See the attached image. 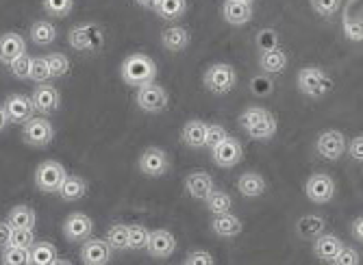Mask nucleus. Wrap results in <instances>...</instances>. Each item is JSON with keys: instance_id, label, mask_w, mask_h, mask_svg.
Here are the masks:
<instances>
[{"instance_id": "f257e3e1", "label": "nucleus", "mask_w": 363, "mask_h": 265, "mask_svg": "<svg viewBox=\"0 0 363 265\" xmlns=\"http://www.w3.org/2000/svg\"><path fill=\"white\" fill-rule=\"evenodd\" d=\"M120 77H122V81L128 87L138 89V87L148 85V83L155 81V77H157V63H155V59H150L144 52H133V55H128L122 61Z\"/></svg>"}, {"instance_id": "f03ea898", "label": "nucleus", "mask_w": 363, "mask_h": 265, "mask_svg": "<svg viewBox=\"0 0 363 265\" xmlns=\"http://www.w3.org/2000/svg\"><path fill=\"white\" fill-rule=\"evenodd\" d=\"M68 44L77 52L94 55L98 50H103V46H105V30L94 22H83V24L70 28Z\"/></svg>"}, {"instance_id": "7ed1b4c3", "label": "nucleus", "mask_w": 363, "mask_h": 265, "mask_svg": "<svg viewBox=\"0 0 363 265\" xmlns=\"http://www.w3.org/2000/svg\"><path fill=\"white\" fill-rule=\"evenodd\" d=\"M296 85H298L301 94H305L307 98H324L335 87L333 79L322 68H318V65H307V68H303L298 72V79H296Z\"/></svg>"}, {"instance_id": "20e7f679", "label": "nucleus", "mask_w": 363, "mask_h": 265, "mask_svg": "<svg viewBox=\"0 0 363 265\" xmlns=\"http://www.w3.org/2000/svg\"><path fill=\"white\" fill-rule=\"evenodd\" d=\"M203 85L213 96H224L238 85V72L228 63H213L203 74Z\"/></svg>"}, {"instance_id": "39448f33", "label": "nucleus", "mask_w": 363, "mask_h": 265, "mask_svg": "<svg viewBox=\"0 0 363 265\" xmlns=\"http://www.w3.org/2000/svg\"><path fill=\"white\" fill-rule=\"evenodd\" d=\"M133 101L146 113H161V111H166L168 105H170V94L163 85L152 81V83L142 85V87L135 89Z\"/></svg>"}, {"instance_id": "423d86ee", "label": "nucleus", "mask_w": 363, "mask_h": 265, "mask_svg": "<svg viewBox=\"0 0 363 265\" xmlns=\"http://www.w3.org/2000/svg\"><path fill=\"white\" fill-rule=\"evenodd\" d=\"M55 140L52 122L46 115L30 118L26 124H22V142L30 148H48Z\"/></svg>"}, {"instance_id": "0eeeda50", "label": "nucleus", "mask_w": 363, "mask_h": 265, "mask_svg": "<svg viewBox=\"0 0 363 265\" xmlns=\"http://www.w3.org/2000/svg\"><path fill=\"white\" fill-rule=\"evenodd\" d=\"M35 105L30 96L22 94H9L3 105V128L5 124H26L30 118H35Z\"/></svg>"}, {"instance_id": "6e6552de", "label": "nucleus", "mask_w": 363, "mask_h": 265, "mask_svg": "<svg viewBox=\"0 0 363 265\" xmlns=\"http://www.w3.org/2000/svg\"><path fill=\"white\" fill-rule=\"evenodd\" d=\"M65 176H68V172H65L63 165L59 161H55V159H48V161H44V163L38 165V170H35V185L44 193H59Z\"/></svg>"}, {"instance_id": "1a4fd4ad", "label": "nucleus", "mask_w": 363, "mask_h": 265, "mask_svg": "<svg viewBox=\"0 0 363 265\" xmlns=\"http://www.w3.org/2000/svg\"><path fill=\"white\" fill-rule=\"evenodd\" d=\"M346 148H348V142L344 137V132L335 130V128H328V130L320 132L318 140H315V150L326 161L342 159L346 154Z\"/></svg>"}, {"instance_id": "9d476101", "label": "nucleus", "mask_w": 363, "mask_h": 265, "mask_svg": "<svg viewBox=\"0 0 363 265\" xmlns=\"http://www.w3.org/2000/svg\"><path fill=\"white\" fill-rule=\"evenodd\" d=\"M138 168L142 174L150 176V179H159L163 174H168L170 170V157L166 150H161L157 146H148L138 161Z\"/></svg>"}, {"instance_id": "9b49d317", "label": "nucleus", "mask_w": 363, "mask_h": 265, "mask_svg": "<svg viewBox=\"0 0 363 265\" xmlns=\"http://www.w3.org/2000/svg\"><path fill=\"white\" fill-rule=\"evenodd\" d=\"M305 196L313 205H326L335 198V181L324 172L311 174L305 181Z\"/></svg>"}, {"instance_id": "f8f14e48", "label": "nucleus", "mask_w": 363, "mask_h": 265, "mask_svg": "<svg viewBox=\"0 0 363 265\" xmlns=\"http://www.w3.org/2000/svg\"><path fill=\"white\" fill-rule=\"evenodd\" d=\"M61 228H63V237L70 244H83L94 233V220L89 215H85L83 211H77L63 220Z\"/></svg>"}, {"instance_id": "ddd939ff", "label": "nucleus", "mask_w": 363, "mask_h": 265, "mask_svg": "<svg viewBox=\"0 0 363 265\" xmlns=\"http://www.w3.org/2000/svg\"><path fill=\"white\" fill-rule=\"evenodd\" d=\"M211 159H213V163L218 165V168H224V170L235 168V165L244 159V148H242L240 140L228 135L222 144L211 148Z\"/></svg>"}, {"instance_id": "4468645a", "label": "nucleus", "mask_w": 363, "mask_h": 265, "mask_svg": "<svg viewBox=\"0 0 363 265\" xmlns=\"http://www.w3.org/2000/svg\"><path fill=\"white\" fill-rule=\"evenodd\" d=\"M30 101H33V105H35V111L40 115H52L61 107V94L57 87L42 83V85H35V89H33Z\"/></svg>"}, {"instance_id": "2eb2a0df", "label": "nucleus", "mask_w": 363, "mask_h": 265, "mask_svg": "<svg viewBox=\"0 0 363 265\" xmlns=\"http://www.w3.org/2000/svg\"><path fill=\"white\" fill-rule=\"evenodd\" d=\"M111 244L105 239H96V237H89L87 242H83L81 250H79V256H81V263L85 265H103L111 259Z\"/></svg>"}, {"instance_id": "dca6fc26", "label": "nucleus", "mask_w": 363, "mask_h": 265, "mask_svg": "<svg viewBox=\"0 0 363 265\" xmlns=\"http://www.w3.org/2000/svg\"><path fill=\"white\" fill-rule=\"evenodd\" d=\"M148 254L152 259H161L166 261L174 254L177 250V239L170 230L166 228H157V230H150V242H148Z\"/></svg>"}, {"instance_id": "f3484780", "label": "nucleus", "mask_w": 363, "mask_h": 265, "mask_svg": "<svg viewBox=\"0 0 363 265\" xmlns=\"http://www.w3.org/2000/svg\"><path fill=\"white\" fill-rule=\"evenodd\" d=\"M183 185H185L187 196L196 198V201H207L209 193L216 189L213 176L209 172H205V170H196V172L187 174L185 181H183Z\"/></svg>"}, {"instance_id": "a211bd4d", "label": "nucleus", "mask_w": 363, "mask_h": 265, "mask_svg": "<svg viewBox=\"0 0 363 265\" xmlns=\"http://www.w3.org/2000/svg\"><path fill=\"white\" fill-rule=\"evenodd\" d=\"M222 20L230 26H244L252 20V5L244 0H224Z\"/></svg>"}, {"instance_id": "6ab92c4d", "label": "nucleus", "mask_w": 363, "mask_h": 265, "mask_svg": "<svg viewBox=\"0 0 363 265\" xmlns=\"http://www.w3.org/2000/svg\"><path fill=\"white\" fill-rule=\"evenodd\" d=\"M346 244L337 237V235H331V233H324L320 235L318 239H313V254L324 261V263H335L337 254L342 252Z\"/></svg>"}, {"instance_id": "aec40b11", "label": "nucleus", "mask_w": 363, "mask_h": 265, "mask_svg": "<svg viewBox=\"0 0 363 265\" xmlns=\"http://www.w3.org/2000/svg\"><path fill=\"white\" fill-rule=\"evenodd\" d=\"M191 42V35H189V30L181 24H170L161 30V44L166 50L170 52H181L189 46Z\"/></svg>"}, {"instance_id": "412c9836", "label": "nucleus", "mask_w": 363, "mask_h": 265, "mask_svg": "<svg viewBox=\"0 0 363 265\" xmlns=\"http://www.w3.org/2000/svg\"><path fill=\"white\" fill-rule=\"evenodd\" d=\"M211 230L218 235V237H224V239H233L238 237L242 230H244V224L238 215L233 213H220L211 220Z\"/></svg>"}, {"instance_id": "4be33fe9", "label": "nucleus", "mask_w": 363, "mask_h": 265, "mask_svg": "<svg viewBox=\"0 0 363 265\" xmlns=\"http://www.w3.org/2000/svg\"><path fill=\"white\" fill-rule=\"evenodd\" d=\"M296 233H298L301 239H318L320 235L326 233V220L322 215L315 213H307L303 215L298 222H296Z\"/></svg>"}, {"instance_id": "5701e85b", "label": "nucleus", "mask_w": 363, "mask_h": 265, "mask_svg": "<svg viewBox=\"0 0 363 265\" xmlns=\"http://www.w3.org/2000/svg\"><path fill=\"white\" fill-rule=\"evenodd\" d=\"M235 187H238V191L244 198H259V196L266 193L268 183H266V179H263L259 172H244V174L238 176Z\"/></svg>"}, {"instance_id": "b1692460", "label": "nucleus", "mask_w": 363, "mask_h": 265, "mask_svg": "<svg viewBox=\"0 0 363 265\" xmlns=\"http://www.w3.org/2000/svg\"><path fill=\"white\" fill-rule=\"evenodd\" d=\"M26 52V42L20 33H5L3 38H0V59H3L5 65H9L16 57L24 55Z\"/></svg>"}, {"instance_id": "393cba45", "label": "nucleus", "mask_w": 363, "mask_h": 265, "mask_svg": "<svg viewBox=\"0 0 363 265\" xmlns=\"http://www.w3.org/2000/svg\"><path fill=\"white\" fill-rule=\"evenodd\" d=\"M207 140V122L203 120H189L181 128V142L189 148H205Z\"/></svg>"}, {"instance_id": "a878e982", "label": "nucleus", "mask_w": 363, "mask_h": 265, "mask_svg": "<svg viewBox=\"0 0 363 265\" xmlns=\"http://www.w3.org/2000/svg\"><path fill=\"white\" fill-rule=\"evenodd\" d=\"M287 68V55L285 50H268V52H259V70L268 72V74H281Z\"/></svg>"}, {"instance_id": "bb28decb", "label": "nucleus", "mask_w": 363, "mask_h": 265, "mask_svg": "<svg viewBox=\"0 0 363 265\" xmlns=\"http://www.w3.org/2000/svg\"><path fill=\"white\" fill-rule=\"evenodd\" d=\"M87 181L79 174H68L59 189V196H61V201L65 203H72V201H81V198L87 193Z\"/></svg>"}, {"instance_id": "cd10ccee", "label": "nucleus", "mask_w": 363, "mask_h": 265, "mask_svg": "<svg viewBox=\"0 0 363 265\" xmlns=\"http://www.w3.org/2000/svg\"><path fill=\"white\" fill-rule=\"evenodd\" d=\"M28 38L35 46H50L57 40V26L48 20H35L28 28Z\"/></svg>"}, {"instance_id": "c85d7f7f", "label": "nucleus", "mask_w": 363, "mask_h": 265, "mask_svg": "<svg viewBox=\"0 0 363 265\" xmlns=\"http://www.w3.org/2000/svg\"><path fill=\"white\" fill-rule=\"evenodd\" d=\"M161 20L166 22H177L185 16L187 11V0H157V5L152 9Z\"/></svg>"}, {"instance_id": "c756f323", "label": "nucleus", "mask_w": 363, "mask_h": 265, "mask_svg": "<svg viewBox=\"0 0 363 265\" xmlns=\"http://www.w3.org/2000/svg\"><path fill=\"white\" fill-rule=\"evenodd\" d=\"M13 228H35L38 224V213L33 211L26 205H16L13 209H9L7 218H5Z\"/></svg>"}, {"instance_id": "7c9ffc66", "label": "nucleus", "mask_w": 363, "mask_h": 265, "mask_svg": "<svg viewBox=\"0 0 363 265\" xmlns=\"http://www.w3.org/2000/svg\"><path fill=\"white\" fill-rule=\"evenodd\" d=\"M57 259V248L50 242H35L30 246V265H55Z\"/></svg>"}, {"instance_id": "2f4dec72", "label": "nucleus", "mask_w": 363, "mask_h": 265, "mask_svg": "<svg viewBox=\"0 0 363 265\" xmlns=\"http://www.w3.org/2000/svg\"><path fill=\"white\" fill-rule=\"evenodd\" d=\"M277 128H279V122L274 118V113L266 115L263 120H259L252 128H248V137L250 140H257V142H263V140H272L277 135Z\"/></svg>"}, {"instance_id": "473e14b6", "label": "nucleus", "mask_w": 363, "mask_h": 265, "mask_svg": "<svg viewBox=\"0 0 363 265\" xmlns=\"http://www.w3.org/2000/svg\"><path fill=\"white\" fill-rule=\"evenodd\" d=\"M205 205L213 215H220V213H228L230 209H233V198L222 189H213L205 201Z\"/></svg>"}, {"instance_id": "72a5a7b5", "label": "nucleus", "mask_w": 363, "mask_h": 265, "mask_svg": "<svg viewBox=\"0 0 363 265\" xmlns=\"http://www.w3.org/2000/svg\"><path fill=\"white\" fill-rule=\"evenodd\" d=\"M107 242L113 250H130V235L126 224H111L107 230Z\"/></svg>"}, {"instance_id": "f704fd0d", "label": "nucleus", "mask_w": 363, "mask_h": 265, "mask_svg": "<svg viewBox=\"0 0 363 265\" xmlns=\"http://www.w3.org/2000/svg\"><path fill=\"white\" fill-rule=\"evenodd\" d=\"M248 87H250V94H252V96L268 98V96L274 94V79H272V74H268V72H259V74H255V77L250 79Z\"/></svg>"}, {"instance_id": "c9c22d12", "label": "nucleus", "mask_w": 363, "mask_h": 265, "mask_svg": "<svg viewBox=\"0 0 363 265\" xmlns=\"http://www.w3.org/2000/svg\"><path fill=\"white\" fill-rule=\"evenodd\" d=\"M255 46L259 52H268V50H277L281 48V38H279V33L277 28H261L257 35H255Z\"/></svg>"}, {"instance_id": "e433bc0d", "label": "nucleus", "mask_w": 363, "mask_h": 265, "mask_svg": "<svg viewBox=\"0 0 363 265\" xmlns=\"http://www.w3.org/2000/svg\"><path fill=\"white\" fill-rule=\"evenodd\" d=\"M46 59H48V68H50L52 79H63V77L70 74L72 63H70L68 55H63V52H50V55H46Z\"/></svg>"}, {"instance_id": "4c0bfd02", "label": "nucleus", "mask_w": 363, "mask_h": 265, "mask_svg": "<svg viewBox=\"0 0 363 265\" xmlns=\"http://www.w3.org/2000/svg\"><path fill=\"white\" fill-rule=\"evenodd\" d=\"M35 85H42V83H48L52 79L50 74V68H48V59L46 57H33V63H30V77H28Z\"/></svg>"}, {"instance_id": "58836bf2", "label": "nucleus", "mask_w": 363, "mask_h": 265, "mask_svg": "<svg viewBox=\"0 0 363 265\" xmlns=\"http://www.w3.org/2000/svg\"><path fill=\"white\" fill-rule=\"evenodd\" d=\"M130 250H146L150 242V230L144 224H128Z\"/></svg>"}, {"instance_id": "ea45409f", "label": "nucleus", "mask_w": 363, "mask_h": 265, "mask_svg": "<svg viewBox=\"0 0 363 265\" xmlns=\"http://www.w3.org/2000/svg\"><path fill=\"white\" fill-rule=\"evenodd\" d=\"M3 261L5 265H30V250L18 248V246H5L3 248Z\"/></svg>"}, {"instance_id": "a19ab883", "label": "nucleus", "mask_w": 363, "mask_h": 265, "mask_svg": "<svg viewBox=\"0 0 363 265\" xmlns=\"http://www.w3.org/2000/svg\"><path fill=\"white\" fill-rule=\"evenodd\" d=\"M42 7L52 18H65L74 9V0H42Z\"/></svg>"}, {"instance_id": "79ce46f5", "label": "nucleus", "mask_w": 363, "mask_h": 265, "mask_svg": "<svg viewBox=\"0 0 363 265\" xmlns=\"http://www.w3.org/2000/svg\"><path fill=\"white\" fill-rule=\"evenodd\" d=\"M30 63H33V57L28 52H24V55L16 57L9 65H5V68L16 79H28L30 77Z\"/></svg>"}, {"instance_id": "37998d69", "label": "nucleus", "mask_w": 363, "mask_h": 265, "mask_svg": "<svg viewBox=\"0 0 363 265\" xmlns=\"http://www.w3.org/2000/svg\"><path fill=\"white\" fill-rule=\"evenodd\" d=\"M33 244H35V235H33V228H13L11 230V237H9V242L5 246H18V248L30 250Z\"/></svg>"}, {"instance_id": "c03bdc74", "label": "nucleus", "mask_w": 363, "mask_h": 265, "mask_svg": "<svg viewBox=\"0 0 363 265\" xmlns=\"http://www.w3.org/2000/svg\"><path fill=\"white\" fill-rule=\"evenodd\" d=\"M272 111H268V109H263V107H248L240 118H238V124L244 128V130H248V128H252L259 120H263L266 115H270Z\"/></svg>"}, {"instance_id": "a18cd8bd", "label": "nucleus", "mask_w": 363, "mask_h": 265, "mask_svg": "<svg viewBox=\"0 0 363 265\" xmlns=\"http://www.w3.org/2000/svg\"><path fill=\"white\" fill-rule=\"evenodd\" d=\"M309 3L320 18H333L342 9V0H309Z\"/></svg>"}, {"instance_id": "49530a36", "label": "nucleus", "mask_w": 363, "mask_h": 265, "mask_svg": "<svg viewBox=\"0 0 363 265\" xmlns=\"http://www.w3.org/2000/svg\"><path fill=\"white\" fill-rule=\"evenodd\" d=\"M226 137H228V132H226V128L222 124H207V140H205L207 148H216Z\"/></svg>"}, {"instance_id": "de8ad7c7", "label": "nucleus", "mask_w": 363, "mask_h": 265, "mask_svg": "<svg viewBox=\"0 0 363 265\" xmlns=\"http://www.w3.org/2000/svg\"><path fill=\"white\" fill-rule=\"evenodd\" d=\"M216 259H213V254L209 252V250H203V248H196V250H191L187 256H185V263L187 265H211Z\"/></svg>"}, {"instance_id": "09e8293b", "label": "nucleus", "mask_w": 363, "mask_h": 265, "mask_svg": "<svg viewBox=\"0 0 363 265\" xmlns=\"http://www.w3.org/2000/svg\"><path fill=\"white\" fill-rule=\"evenodd\" d=\"M346 154L357 161V163H363V135H357L348 142V148H346Z\"/></svg>"}, {"instance_id": "8fccbe9b", "label": "nucleus", "mask_w": 363, "mask_h": 265, "mask_svg": "<svg viewBox=\"0 0 363 265\" xmlns=\"http://www.w3.org/2000/svg\"><path fill=\"white\" fill-rule=\"evenodd\" d=\"M359 261H361V256H359V252H357L352 246H344L342 252H340L337 259H335L337 265H354V263H359Z\"/></svg>"}, {"instance_id": "3c124183", "label": "nucleus", "mask_w": 363, "mask_h": 265, "mask_svg": "<svg viewBox=\"0 0 363 265\" xmlns=\"http://www.w3.org/2000/svg\"><path fill=\"white\" fill-rule=\"evenodd\" d=\"M344 35L352 42H361L363 40V24L359 22H346L344 24Z\"/></svg>"}, {"instance_id": "603ef678", "label": "nucleus", "mask_w": 363, "mask_h": 265, "mask_svg": "<svg viewBox=\"0 0 363 265\" xmlns=\"http://www.w3.org/2000/svg\"><path fill=\"white\" fill-rule=\"evenodd\" d=\"M350 235H352L359 244H363V215H357V218L350 222Z\"/></svg>"}, {"instance_id": "864d4df0", "label": "nucleus", "mask_w": 363, "mask_h": 265, "mask_svg": "<svg viewBox=\"0 0 363 265\" xmlns=\"http://www.w3.org/2000/svg\"><path fill=\"white\" fill-rule=\"evenodd\" d=\"M135 5H140V7H144V9H155V5H157V0H133Z\"/></svg>"}, {"instance_id": "5fc2aeb1", "label": "nucleus", "mask_w": 363, "mask_h": 265, "mask_svg": "<svg viewBox=\"0 0 363 265\" xmlns=\"http://www.w3.org/2000/svg\"><path fill=\"white\" fill-rule=\"evenodd\" d=\"M244 3H250V5H252V3H255V0H244Z\"/></svg>"}]
</instances>
